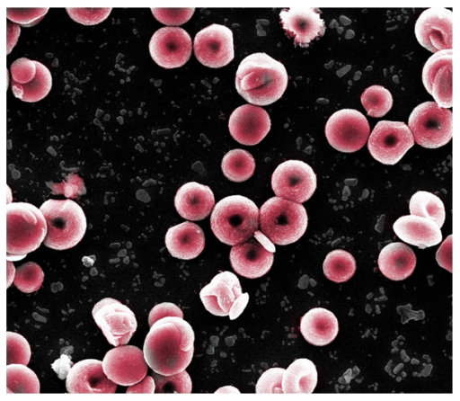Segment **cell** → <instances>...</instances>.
<instances>
[{"instance_id": "1", "label": "cell", "mask_w": 460, "mask_h": 401, "mask_svg": "<svg viewBox=\"0 0 460 401\" xmlns=\"http://www.w3.org/2000/svg\"><path fill=\"white\" fill-rule=\"evenodd\" d=\"M194 339V331L183 317L158 319L150 326L143 346L147 366L164 376L183 371L192 360Z\"/></svg>"}, {"instance_id": "2", "label": "cell", "mask_w": 460, "mask_h": 401, "mask_svg": "<svg viewBox=\"0 0 460 401\" xmlns=\"http://www.w3.org/2000/svg\"><path fill=\"white\" fill-rule=\"evenodd\" d=\"M288 82L284 65L264 52L245 57L238 66L235 88L248 102L269 105L284 94Z\"/></svg>"}, {"instance_id": "3", "label": "cell", "mask_w": 460, "mask_h": 401, "mask_svg": "<svg viewBox=\"0 0 460 401\" xmlns=\"http://www.w3.org/2000/svg\"><path fill=\"white\" fill-rule=\"evenodd\" d=\"M5 212L6 260L19 261L43 242L46 220L41 210L28 202L8 203Z\"/></svg>"}, {"instance_id": "4", "label": "cell", "mask_w": 460, "mask_h": 401, "mask_svg": "<svg viewBox=\"0 0 460 401\" xmlns=\"http://www.w3.org/2000/svg\"><path fill=\"white\" fill-rule=\"evenodd\" d=\"M259 209L250 199L231 195L213 208L211 229L222 243L234 245L251 238L258 229Z\"/></svg>"}, {"instance_id": "5", "label": "cell", "mask_w": 460, "mask_h": 401, "mask_svg": "<svg viewBox=\"0 0 460 401\" xmlns=\"http://www.w3.org/2000/svg\"><path fill=\"white\" fill-rule=\"evenodd\" d=\"M47 224L44 245L56 250L69 249L83 238L86 217L81 206L72 200H48L40 207Z\"/></svg>"}, {"instance_id": "6", "label": "cell", "mask_w": 460, "mask_h": 401, "mask_svg": "<svg viewBox=\"0 0 460 401\" xmlns=\"http://www.w3.org/2000/svg\"><path fill=\"white\" fill-rule=\"evenodd\" d=\"M262 234L273 244L285 245L297 241L305 232L307 214L301 203L271 197L261 207Z\"/></svg>"}, {"instance_id": "7", "label": "cell", "mask_w": 460, "mask_h": 401, "mask_svg": "<svg viewBox=\"0 0 460 401\" xmlns=\"http://www.w3.org/2000/svg\"><path fill=\"white\" fill-rule=\"evenodd\" d=\"M408 124L414 141L427 148L440 147L452 138V111L435 102H425L415 107Z\"/></svg>"}, {"instance_id": "8", "label": "cell", "mask_w": 460, "mask_h": 401, "mask_svg": "<svg viewBox=\"0 0 460 401\" xmlns=\"http://www.w3.org/2000/svg\"><path fill=\"white\" fill-rule=\"evenodd\" d=\"M414 145L409 127L402 121L380 120L369 135L371 156L384 165H395Z\"/></svg>"}, {"instance_id": "9", "label": "cell", "mask_w": 460, "mask_h": 401, "mask_svg": "<svg viewBox=\"0 0 460 401\" xmlns=\"http://www.w3.org/2000/svg\"><path fill=\"white\" fill-rule=\"evenodd\" d=\"M369 132L367 118L354 109L335 111L325 126V135L330 145L345 153L359 150L367 143Z\"/></svg>"}, {"instance_id": "10", "label": "cell", "mask_w": 460, "mask_h": 401, "mask_svg": "<svg viewBox=\"0 0 460 401\" xmlns=\"http://www.w3.org/2000/svg\"><path fill=\"white\" fill-rule=\"evenodd\" d=\"M317 185L312 167L301 160H288L277 166L271 187L277 197L296 203L308 200Z\"/></svg>"}, {"instance_id": "11", "label": "cell", "mask_w": 460, "mask_h": 401, "mask_svg": "<svg viewBox=\"0 0 460 401\" xmlns=\"http://www.w3.org/2000/svg\"><path fill=\"white\" fill-rule=\"evenodd\" d=\"M92 315L107 341L114 346L127 344L137 327L133 311L112 298L98 301Z\"/></svg>"}, {"instance_id": "12", "label": "cell", "mask_w": 460, "mask_h": 401, "mask_svg": "<svg viewBox=\"0 0 460 401\" xmlns=\"http://www.w3.org/2000/svg\"><path fill=\"white\" fill-rule=\"evenodd\" d=\"M254 237L233 245L230 262L233 269L240 275L255 279L266 274L274 260L275 247L261 231L254 232Z\"/></svg>"}, {"instance_id": "13", "label": "cell", "mask_w": 460, "mask_h": 401, "mask_svg": "<svg viewBox=\"0 0 460 401\" xmlns=\"http://www.w3.org/2000/svg\"><path fill=\"white\" fill-rule=\"evenodd\" d=\"M12 91L13 95L29 102H38L49 93L52 76L42 63L21 58L12 63Z\"/></svg>"}, {"instance_id": "14", "label": "cell", "mask_w": 460, "mask_h": 401, "mask_svg": "<svg viewBox=\"0 0 460 401\" xmlns=\"http://www.w3.org/2000/svg\"><path fill=\"white\" fill-rule=\"evenodd\" d=\"M454 13L445 7L434 6L423 11L415 22L418 42L429 51L453 49Z\"/></svg>"}, {"instance_id": "15", "label": "cell", "mask_w": 460, "mask_h": 401, "mask_svg": "<svg viewBox=\"0 0 460 401\" xmlns=\"http://www.w3.org/2000/svg\"><path fill=\"white\" fill-rule=\"evenodd\" d=\"M193 49L202 65L213 68L224 67L234 57L233 32L225 25L213 23L196 34Z\"/></svg>"}, {"instance_id": "16", "label": "cell", "mask_w": 460, "mask_h": 401, "mask_svg": "<svg viewBox=\"0 0 460 401\" xmlns=\"http://www.w3.org/2000/svg\"><path fill=\"white\" fill-rule=\"evenodd\" d=\"M102 370L112 382L131 386L140 382L147 373L143 351L133 345H119L111 349L102 361Z\"/></svg>"}, {"instance_id": "17", "label": "cell", "mask_w": 460, "mask_h": 401, "mask_svg": "<svg viewBox=\"0 0 460 401\" xmlns=\"http://www.w3.org/2000/svg\"><path fill=\"white\" fill-rule=\"evenodd\" d=\"M153 60L164 68L183 66L191 54V39L179 27H163L157 30L149 42Z\"/></svg>"}, {"instance_id": "18", "label": "cell", "mask_w": 460, "mask_h": 401, "mask_svg": "<svg viewBox=\"0 0 460 401\" xmlns=\"http://www.w3.org/2000/svg\"><path fill=\"white\" fill-rule=\"evenodd\" d=\"M452 49L434 53L422 69V83L435 102L445 109L453 105L452 97Z\"/></svg>"}, {"instance_id": "19", "label": "cell", "mask_w": 460, "mask_h": 401, "mask_svg": "<svg viewBox=\"0 0 460 401\" xmlns=\"http://www.w3.org/2000/svg\"><path fill=\"white\" fill-rule=\"evenodd\" d=\"M232 137L240 144L252 146L260 143L270 129L268 112L255 105L243 104L230 115L228 122Z\"/></svg>"}, {"instance_id": "20", "label": "cell", "mask_w": 460, "mask_h": 401, "mask_svg": "<svg viewBox=\"0 0 460 401\" xmlns=\"http://www.w3.org/2000/svg\"><path fill=\"white\" fill-rule=\"evenodd\" d=\"M66 388L71 394H112L116 392L117 385L105 375L102 361L85 359L70 368Z\"/></svg>"}, {"instance_id": "21", "label": "cell", "mask_w": 460, "mask_h": 401, "mask_svg": "<svg viewBox=\"0 0 460 401\" xmlns=\"http://www.w3.org/2000/svg\"><path fill=\"white\" fill-rule=\"evenodd\" d=\"M283 29L294 38L295 45L306 47L313 40L325 32V23L320 10L310 6H295L279 13Z\"/></svg>"}, {"instance_id": "22", "label": "cell", "mask_w": 460, "mask_h": 401, "mask_svg": "<svg viewBox=\"0 0 460 401\" xmlns=\"http://www.w3.org/2000/svg\"><path fill=\"white\" fill-rule=\"evenodd\" d=\"M243 294L239 279L229 271L217 273L199 292L205 308L217 316H228L234 300Z\"/></svg>"}, {"instance_id": "23", "label": "cell", "mask_w": 460, "mask_h": 401, "mask_svg": "<svg viewBox=\"0 0 460 401\" xmlns=\"http://www.w3.org/2000/svg\"><path fill=\"white\" fill-rule=\"evenodd\" d=\"M215 205L212 190L197 182L184 183L179 188L174 198L178 213L189 220H200L209 215Z\"/></svg>"}, {"instance_id": "24", "label": "cell", "mask_w": 460, "mask_h": 401, "mask_svg": "<svg viewBox=\"0 0 460 401\" xmlns=\"http://www.w3.org/2000/svg\"><path fill=\"white\" fill-rule=\"evenodd\" d=\"M440 228L434 221L414 215L400 217L393 225V229L400 239L420 249L441 242Z\"/></svg>"}, {"instance_id": "25", "label": "cell", "mask_w": 460, "mask_h": 401, "mask_svg": "<svg viewBox=\"0 0 460 401\" xmlns=\"http://www.w3.org/2000/svg\"><path fill=\"white\" fill-rule=\"evenodd\" d=\"M165 245L173 257L190 260L196 258L203 251L205 236L199 226L186 221L167 230Z\"/></svg>"}, {"instance_id": "26", "label": "cell", "mask_w": 460, "mask_h": 401, "mask_svg": "<svg viewBox=\"0 0 460 401\" xmlns=\"http://www.w3.org/2000/svg\"><path fill=\"white\" fill-rule=\"evenodd\" d=\"M300 332L311 344L323 346L332 342L338 334V319L330 310L314 307L302 316Z\"/></svg>"}, {"instance_id": "27", "label": "cell", "mask_w": 460, "mask_h": 401, "mask_svg": "<svg viewBox=\"0 0 460 401\" xmlns=\"http://www.w3.org/2000/svg\"><path fill=\"white\" fill-rule=\"evenodd\" d=\"M378 268L390 280L402 281L414 271L416 256L407 245L395 242L386 245L378 256Z\"/></svg>"}, {"instance_id": "28", "label": "cell", "mask_w": 460, "mask_h": 401, "mask_svg": "<svg viewBox=\"0 0 460 401\" xmlns=\"http://www.w3.org/2000/svg\"><path fill=\"white\" fill-rule=\"evenodd\" d=\"M314 363L306 358L295 360L285 370L281 388L283 394H311L317 384Z\"/></svg>"}, {"instance_id": "29", "label": "cell", "mask_w": 460, "mask_h": 401, "mask_svg": "<svg viewBox=\"0 0 460 401\" xmlns=\"http://www.w3.org/2000/svg\"><path fill=\"white\" fill-rule=\"evenodd\" d=\"M221 167L227 179L240 183L246 181L253 174L255 161L248 151L236 148L224 156Z\"/></svg>"}, {"instance_id": "30", "label": "cell", "mask_w": 460, "mask_h": 401, "mask_svg": "<svg viewBox=\"0 0 460 401\" xmlns=\"http://www.w3.org/2000/svg\"><path fill=\"white\" fill-rule=\"evenodd\" d=\"M411 215L429 218L441 227L446 218L445 206L443 201L437 195L426 192L418 191L415 192L409 203Z\"/></svg>"}, {"instance_id": "31", "label": "cell", "mask_w": 460, "mask_h": 401, "mask_svg": "<svg viewBox=\"0 0 460 401\" xmlns=\"http://www.w3.org/2000/svg\"><path fill=\"white\" fill-rule=\"evenodd\" d=\"M6 392L39 394L40 381L36 373L24 364H7Z\"/></svg>"}, {"instance_id": "32", "label": "cell", "mask_w": 460, "mask_h": 401, "mask_svg": "<svg viewBox=\"0 0 460 401\" xmlns=\"http://www.w3.org/2000/svg\"><path fill=\"white\" fill-rule=\"evenodd\" d=\"M324 275L334 282L349 280L356 271V261L351 254L342 249L331 251L323 263Z\"/></svg>"}, {"instance_id": "33", "label": "cell", "mask_w": 460, "mask_h": 401, "mask_svg": "<svg viewBox=\"0 0 460 401\" xmlns=\"http://www.w3.org/2000/svg\"><path fill=\"white\" fill-rule=\"evenodd\" d=\"M361 103L371 117L385 115L393 105V97L388 89L375 85L367 87L361 94Z\"/></svg>"}, {"instance_id": "34", "label": "cell", "mask_w": 460, "mask_h": 401, "mask_svg": "<svg viewBox=\"0 0 460 401\" xmlns=\"http://www.w3.org/2000/svg\"><path fill=\"white\" fill-rule=\"evenodd\" d=\"M44 272L40 266L28 262L16 269L13 284L22 292L31 293L38 290L43 282Z\"/></svg>"}, {"instance_id": "35", "label": "cell", "mask_w": 460, "mask_h": 401, "mask_svg": "<svg viewBox=\"0 0 460 401\" xmlns=\"http://www.w3.org/2000/svg\"><path fill=\"white\" fill-rule=\"evenodd\" d=\"M156 393H190L192 384L185 370L181 372L164 376L155 372Z\"/></svg>"}, {"instance_id": "36", "label": "cell", "mask_w": 460, "mask_h": 401, "mask_svg": "<svg viewBox=\"0 0 460 401\" xmlns=\"http://www.w3.org/2000/svg\"><path fill=\"white\" fill-rule=\"evenodd\" d=\"M31 355L30 344L22 334L13 332L6 333V364L27 365Z\"/></svg>"}, {"instance_id": "37", "label": "cell", "mask_w": 460, "mask_h": 401, "mask_svg": "<svg viewBox=\"0 0 460 401\" xmlns=\"http://www.w3.org/2000/svg\"><path fill=\"white\" fill-rule=\"evenodd\" d=\"M283 368H270L264 371L257 381V394H283L281 388Z\"/></svg>"}, {"instance_id": "38", "label": "cell", "mask_w": 460, "mask_h": 401, "mask_svg": "<svg viewBox=\"0 0 460 401\" xmlns=\"http://www.w3.org/2000/svg\"><path fill=\"white\" fill-rule=\"evenodd\" d=\"M49 11V8H6V17L13 22L24 27L38 23Z\"/></svg>"}, {"instance_id": "39", "label": "cell", "mask_w": 460, "mask_h": 401, "mask_svg": "<svg viewBox=\"0 0 460 401\" xmlns=\"http://www.w3.org/2000/svg\"><path fill=\"white\" fill-rule=\"evenodd\" d=\"M69 16L84 25H93L104 21L111 8H66Z\"/></svg>"}, {"instance_id": "40", "label": "cell", "mask_w": 460, "mask_h": 401, "mask_svg": "<svg viewBox=\"0 0 460 401\" xmlns=\"http://www.w3.org/2000/svg\"><path fill=\"white\" fill-rule=\"evenodd\" d=\"M154 16L166 25H180L192 16L194 8H152Z\"/></svg>"}, {"instance_id": "41", "label": "cell", "mask_w": 460, "mask_h": 401, "mask_svg": "<svg viewBox=\"0 0 460 401\" xmlns=\"http://www.w3.org/2000/svg\"><path fill=\"white\" fill-rule=\"evenodd\" d=\"M169 316L183 317V313L181 308L173 303L163 302L157 304L149 313L148 324L151 326L158 319Z\"/></svg>"}, {"instance_id": "42", "label": "cell", "mask_w": 460, "mask_h": 401, "mask_svg": "<svg viewBox=\"0 0 460 401\" xmlns=\"http://www.w3.org/2000/svg\"><path fill=\"white\" fill-rule=\"evenodd\" d=\"M436 259L441 267L452 272V235H449L441 245L436 254Z\"/></svg>"}, {"instance_id": "43", "label": "cell", "mask_w": 460, "mask_h": 401, "mask_svg": "<svg viewBox=\"0 0 460 401\" xmlns=\"http://www.w3.org/2000/svg\"><path fill=\"white\" fill-rule=\"evenodd\" d=\"M249 300L248 293H243L233 303L228 316L231 320L237 318L244 310Z\"/></svg>"}, {"instance_id": "44", "label": "cell", "mask_w": 460, "mask_h": 401, "mask_svg": "<svg viewBox=\"0 0 460 401\" xmlns=\"http://www.w3.org/2000/svg\"><path fill=\"white\" fill-rule=\"evenodd\" d=\"M139 383V382H138ZM155 382L152 377L143 379L139 384L131 385L127 393H155Z\"/></svg>"}, {"instance_id": "45", "label": "cell", "mask_w": 460, "mask_h": 401, "mask_svg": "<svg viewBox=\"0 0 460 401\" xmlns=\"http://www.w3.org/2000/svg\"><path fill=\"white\" fill-rule=\"evenodd\" d=\"M70 361V357L66 355H61L60 359L57 360L54 363H52V369L57 372L60 379H64L68 370L64 369V364Z\"/></svg>"}]
</instances>
